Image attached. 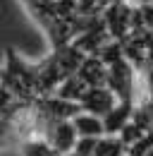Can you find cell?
I'll list each match as a JSON object with an SVG mask.
<instances>
[{
  "instance_id": "obj_8",
  "label": "cell",
  "mask_w": 153,
  "mask_h": 156,
  "mask_svg": "<svg viewBox=\"0 0 153 156\" xmlns=\"http://www.w3.org/2000/svg\"><path fill=\"white\" fill-rule=\"evenodd\" d=\"M22 154L24 156H60V154H55L43 139H29V142H24V144H22Z\"/></svg>"
},
{
  "instance_id": "obj_2",
  "label": "cell",
  "mask_w": 153,
  "mask_h": 156,
  "mask_svg": "<svg viewBox=\"0 0 153 156\" xmlns=\"http://www.w3.org/2000/svg\"><path fill=\"white\" fill-rule=\"evenodd\" d=\"M55 154L60 156H67L74 151V144L79 135H76L74 125H72V120H55V122H50L48 127H46V132L41 137Z\"/></svg>"
},
{
  "instance_id": "obj_3",
  "label": "cell",
  "mask_w": 153,
  "mask_h": 156,
  "mask_svg": "<svg viewBox=\"0 0 153 156\" xmlns=\"http://www.w3.org/2000/svg\"><path fill=\"white\" fill-rule=\"evenodd\" d=\"M115 94L108 89V87H89L81 98H79V108L84 113H91V115H105L110 108L115 106Z\"/></svg>"
},
{
  "instance_id": "obj_6",
  "label": "cell",
  "mask_w": 153,
  "mask_h": 156,
  "mask_svg": "<svg viewBox=\"0 0 153 156\" xmlns=\"http://www.w3.org/2000/svg\"><path fill=\"white\" fill-rule=\"evenodd\" d=\"M72 125H74V130H76L79 137H103L105 135V130H103V118L100 115H91V113L79 111V113L72 118Z\"/></svg>"
},
{
  "instance_id": "obj_5",
  "label": "cell",
  "mask_w": 153,
  "mask_h": 156,
  "mask_svg": "<svg viewBox=\"0 0 153 156\" xmlns=\"http://www.w3.org/2000/svg\"><path fill=\"white\" fill-rule=\"evenodd\" d=\"M134 106L136 103H132V101H115V106L103 115V130H105V135H120L124 130V125L132 120Z\"/></svg>"
},
{
  "instance_id": "obj_4",
  "label": "cell",
  "mask_w": 153,
  "mask_h": 156,
  "mask_svg": "<svg viewBox=\"0 0 153 156\" xmlns=\"http://www.w3.org/2000/svg\"><path fill=\"white\" fill-rule=\"evenodd\" d=\"M74 75L84 82L86 89H89V87H105L108 67H105V62L98 58L96 53H91V55H86V58L81 60V65L76 67Z\"/></svg>"
},
{
  "instance_id": "obj_7",
  "label": "cell",
  "mask_w": 153,
  "mask_h": 156,
  "mask_svg": "<svg viewBox=\"0 0 153 156\" xmlns=\"http://www.w3.org/2000/svg\"><path fill=\"white\" fill-rule=\"evenodd\" d=\"M93 156H127V147L120 135H103L96 142Z\"/></svg>"
},
{
  "instance_id": "obj_1",
  "label": "cell",
  "mask_w": 153,
  "mask_h": 156,
  "mask_svg": "<svg viewBox=\"0 0 153 156\" xmlns=\"http://www.w3.org/2000/svg\"><path fill=\"white\" fill-rule=\"evenodd\" d=\"M0 84L22 103H31L38 98L36 67L22 60L12 48L5 51V62L0 67Z\"/></svg>"
}]
</instances>
